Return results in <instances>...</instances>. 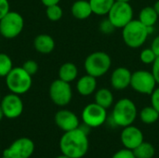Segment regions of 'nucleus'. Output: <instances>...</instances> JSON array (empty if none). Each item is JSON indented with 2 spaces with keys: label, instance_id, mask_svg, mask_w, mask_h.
Returning a JSON list of instances; mask_svg holds the SVG:
<instances>
[{
  "label": "nucleus",
  "instance_id": "obj_20",
  "mask_svg": "<svg viewBox=\"0 0 159 158\" xmlns=\"http://www.w3.org/2000/svg\"><path fill=\"white\" fill-rule=\"evenodd\" d=\"M158 14L154 7H145L139 13V20L146 27H154L158 20Z\"/></svg>",
  "mask_w": 159,
  "mask_h": 158
},
{
  "label": "nucleus",
  "instance_id": "obj_15",
  "mask_svg": "<svg viewBox=\"0 0 159 158\" xmlns=\"http://www.w3.org/2000/svg\"><path fill=\"white\" fill-rule=\"evenodd\" d=\"M132 73L126 67H117L111 74L110 83L114 89L124 90L130 87Z\"/></svg>",
  "mask_w": 159,
  "mask_h": 158
},
{
  "label": "nucleus",
  "instance_id": "obj_30",
  "mask_svg": "<svg viewBox=\"0 0 159 158\" xmlns=\"http://www.w3.org/2000/svg\"><path fill=\"white\" fill-rule=\"evenodd\" d=\"M112 158H136V156H134L133 151L124 148L115 153Z\"/></svg>",
  "mask_w": 159,
  "mask_h": 158
},
{
  "label": "nucleus",
  "instance_id": "obj_22",
  "mask_svg": "<svg viewBox=\"0 0 159 158\" xmlns=\"http://www.w3.org/2000/svg\"><path fill=\"white\" fill-rule=\"evenodd\" d=\"M93 14L103 16L107 15L116 0H89Z\"/></svg>",
  "mask_w": 159,
  "mask_h": 158
},
{
  "label": "nucleus",
  "instance_id": "obj_27",
  "mask_svg": "<svg viewBox=\"0 0 159 158\" xmlns=\"http://www.w3.org/2000/svg\"><path fill=\"white\" fill-rule=\"evenodd\" d=\"M157 56L156 55V53L154 52V50L149 47V48H144L141 54H140V60L143 64L149 65V64H153L155 62V61L157 60Z\"/></svg>",
  "mask_w": 159,
  "mask_h": 158
},
{
  "label": "nucleus",
  "instance_id": "obj_4",
  "mask_svg": "<svg viewBox=\"0 0 159 158\" xmlns=\"http://www.w3.org/2000/svg\"><path fill=\"white\" fill-rule=\"evenodd\" d=\"M5 78L8 90L17 95L27 93L33 84L32 75H30L22 67H13Z\"/></svg>",
  "mask_w": 159,
  "mask_h": 158
},
{
  "label": "nucleus",
  "instance_id": "obj_19",
  "mask_svg": "<svg viewBox=\"0 0 159 158\" xmlns=\"http://www.w3.org/2000/svg\"><path fill=\"white\" fill-rule=\"evenodd\" d=\"M78 75V69L73 62H65L59 69V79L71 83L76 79Z\"/></svg>",
  "mask_w": 159,
  "mask_h": 158
},
{
  "label": "nucleus",
  "instance_id": "obj_9",
  "mask_svg": "<svg viewBox=\"0 0 159 158\" xmlns=\"http://www.w3.org/2000/svg\"><path fill=\"white\" fill-rule=\"evenodd\" d=\"M49 98L54 104L60 107L68 105L73 98V90L70 83L59 78L54 80L49 87Z\"/></svg>",
  "mask_w": 159,
  "mask_h": 158
},
{
  "label": "nucleus",
  "instance_id": "obj_14",
  "mask_svg": "<svg viewBox=\"0 0 159 158\" xmlns=\"http://www.w3.org/2000/svg\"><path fill=\"white\" fill-rule=\"evenodd\" d=\"M55 124L64 132L75 129L79 127V119L77 115L70 110L62 109L56 113L54 117Z\"/></svg>",
  "mask_w": 159,
  "mask_h": 158
},
{
  "label": "nucleus",
  "instance_id": "obj_37",
  "mask_svg": "<svg viewBox=\"0 0 159 158\" xmlns=\"http://www.w3.org/2000/svg\"><path fill=\"white\" fill-rule=\"evenodd\" d=\"M5 117V115H4V113H3V111H2V108H1V106H0V122L2 121V119Z\"/></svg>",
  "mask_w": 159,
  "mask_h": 158
},
{
  "label": "nucleus",
  "instance_id": "obj_8",
  "mask_svg": "<svg viewBox=\"0 0 159 158\" xmlns=\"http://www.w3.org/2000/svg\"><path fill=\"white\" fill-rule=\"evenodd\" d=\"M107 15L116 29H122L133 20V8L128 2L116 1Z\"/></svg>",
  "mask_w": 159,
  "mask_h": 158
},
{
  "label": "nucleus",
  "instance_id": "obj_1",
  "mask_svg": "<svg viewBox=\"0 0 159 158\" xmlns=\"http://www.w3.org/2000/svg\"><path fill=\"white\" fill-rule=\"evenodd\" d=\"M60 150L62 155L70 158L84 157L89 151L88 133L80 127L75 129L66 131L60 140Z\"/></svg>",
  "mask_w": 159,
  "mask_h": 158
},
{
  "label": "nucleus",
  "instance_id": "obj_32",
  "mask_svg": "<svg viewBox=\"0 0 159 158\" xmlns=\"http://www.w3.org/2000/svg\"><path fill=\"white\" fill-rule=\"evenodd\" d=\"M9 8L10 6L8 0H0V20L10 11Z\"/></svg>",
  "mask_w": 159,
  "mask_h": 158
},
{
  "label": "nucleus",
  "instance_id": "obj_5",
  "mask_svg": "<svg viewBox=\"0 0 159 158\" xmlns=\"http://www.w3.org/2000/svg\"><path fill=\"white\" fill-rule=\"evenodd\" d=\"M112 60L104 51H95L89 54L84 62L86 73L96 78L103 76L111 68Z\"/></svg>",
  "mask_w": 159,
  "mask_h": 158
},
{
  "label": "nucleus",
  "instance_id": "obj_7",
  "mask_svg": "<svg viewBox=\"0 0 159 158\" xmlns=\"http://www.w3.org/2000/svg\"><path fill=\"white\" fill-rule=\"evenodd\" d=\"M157 80L152 72L146 70H138L131 74L130 87L140 94L151 95L157 88Z\"/></svg>",
  "mask_w": 159,
  "mask_h": 158
},
{
  "label": "nucleus",
  "instance_id": "obj_12",
  "mask_svg": "<svg viewBox=\"0 0 159 158\" xmlns=\"http://www.w3.org/2000/svg\"><path fill=\"white\" fill-rule=\"evenodd\" d=\"M0 106L5 117L8 119L18 118L23 112V102L20 95L11 92L1 99Z\"/></svg>",
  "mask_w": 159,
  "mask_h": 158
},
{
  "label": "nucleus",
  "instance_id": "obj_29",
  "mask_svg": "<svg viewBox=\"0 0 159 158\" xmlns=\"http://www.w3.org/2000/svg\"><path fill=\"white\" fill-rule=\"evenodd\" d=\"M115 29H116V27L112 24V22L109 20L108 18L102 20V22L100 23V31L105 34H112L115 31Z\"/></svg>",
  "mask_w": 159,
  "mask_h": 158
},
{
  "label": "nucleus",
  "instance_id": "obj_39",
  "mask_svg": "<svg viewBox=\"0 0 159 158\" xmlns=\"http://www.w3.org/2000/svg\"><path fill=\"white\" fill-rule=\"evenodd\" d=\"M116 1H117V2H128V3H129L131 0H116Z\"/></svg>",
  "mask_w": 159,
  "mask_h": 158
},
{
  "label": "nucleus",
  "instance_id": "obj_2",
  "mask_svg": "<svg viewBox=\"0 0 159 158\" xmlns=\"http://www.w3.org/2000/svg\"><path fill=\"white\" fill-rule=\"evenodd\" d=\"M154 27H146L139 20H132L122 28V37L125 44L130 48H139L146 41Z\"/></svg>",
  "mask_w": 159,
  "mask_h": 158
},
{
  "label": "nucleus",
  "instance_id": "obj_24",
  "mask_svg": "<svg viewBox=\"0 0 159 158\" xmlns=\"http://www.w3.org/2000/svg\"><path fill=\"white\" fill-rule=\"evenodd\" d=\"M140 118L143 123L146 125H152L157 122L159 119V113L152 105L146 106L140 112Z\"/></svg>",
  "mask_w": 159,
  "mask_h": 158
},
{
  "label": "nucleus",
  "instance_id": "obj_3",
  "mask_svg": "<svg viewBox=\"0 0 159 158\" xmlns=\"http://www.w3.org/2000/svg\"><path fill=\"white\" fill-rule=\"evenodd\" d=\"M137 115L135 103L128 98H123L116 102L112 112V119L116 126L125 128L134 123Z\"/></svg>",
  "mask_w": 159,
  "mask_h": 158
},
{
  "label": "nucleus",
  "instance_id": "obj_17",
  "mask_svg": "<svg viewBox=\"0 0 159 158\" xmlns=\"http://www.w3.org/2000/svg\"><path fill=\"white\" fill-rule=\"evenodd\" d=\"M34 47L35 50L41 54H49L55 48V41L49 34H42L37 35L34 40Z\"/></svg>",
  "mask_w": 159,
  "mask_h": 158
},
{
  "label": "nucleus",
  "instance_id": "obj_35",
  "mask_svg": "<svg viewBox=\"0 0 159 158\" xmlns=\"http://www.w3.org/2000/svg\"><path fill=\"white\" fill-rule=\"evenodd\" d=\"M61 0H41L42 4L47 7H49V6H52V5H57L60 3Z\"/></svg>",
  "mask_w": 159,
  "mask_h": 158
},
{
  "label": "nucleus",
  "instance_id": "obj_26",
  "mask_svg": "<svg viewBox=\"0 0 159 158\" xmlns=\"http://www.w3.org/2000/svg\"><path fill=\"white\" fill-rule=\"evenodd\" d=\"M46 15L48 17V19L51 21H58L62 18L63 15V11L62 8L59 6V4L57 5H52L49 7H47L46 9Z\"/></svg>",
  "mask_w": 159,
  "mask_h": 158
},
{
  "label": "nucleus",
  "instance_id": "obj_25",
  "mask_svg": "<svg viewBox=\"0 0 159 158\" xmlns=\"http://www.w3.org/2000/svg\"><path fill=\"white\" fill-rule=\"evenodd\" d=\"M13 69L11 58L6 53H0V77H6Z\"/></svg>",
  "mask_w": 159,
  "mask_h": 158
},
{
  "label": "nucleus",
  "instance_id": "obj_38",
  "mask_svg": "<svg viewBox=\"0 0 159 158\" xmlns=\"http://www.w3.org/2000/svg\"><path fill=\"white\" fill-rule=\"evenodd\" d=\"M56 158H70L69 156H65V155H61V156H57Z\"/></svg>",
  "mask_w": 159,
  "mask_h": 158
},
{
  "label": "nucleus",
  "instance_id": "obj_33",
  "mask_svg": "<svg viewBox=\"0 0 159 158\" xmlns=\"http://www.w3.org/2000/svg\"><path fill=\"white\" fill-rule=\"evenodd\" d=\"M153 68H152V73L157 80V83L159 84V56L157 58V60L155 61V62L152 64Z\"/></svg>",
  "mask_w": 159,
  "mask_h": 158
},
{
  "label": "nucleus",
  "instance_id": "obj_13",
  "mask_svg": "<svg viewBox=\"0 0 159 158\" xmlns=\"http://www.w3.org/2000/svg\"><path fill=\"white\" fill-rule=\"evenodd\" d=\"M121 142L126 149L133 151L138 147L144 140L143 131L135 126H128L123 128L120 135Z\"/></svg>",
  "mask_w": 159,
  "mask_h": 158
},
{
  "label": "nucleus",
  "instance_id": "obj_16",
  "mask_svg": "<svg viewBox=\"0 0 159 158\" xmlns=\"http://www.w3.org/2000/svg\"><path fill=\"white\" fill-rule=\"evenodd\" d=\"M97 78L89 74L81 76L76 83V90L82 96H89L93 94L97 88Z\"/></svg>",
  "mask_w": 159,
  "mask_h": 158
},
{
  "label": "nucleus",
  "instance_id": "obj_23",
  "mask_svg": "<svg viewBox=\"0 0 159 158\" xmlns=\"http://www.w3.org/2000/svg\"><path fill=\"white\" fill-rule=\"evenodd\" d=\"M133 154L136 158H153L156 155V149L152 143L143 141L133 150Z\"/></svg>",
  "mask_w": 159,
  "mask_h": 158
},
{
  "label": "nucleus",
  "instance_id": "obj_11",
  "mask_svg": "<svg viewBox=\"0 0 159 158\" xmlns=\"http://www.w3.org/2000/svg\"><path fill=\"white\" fill-rule=\"evenodd\" d=\"M34 152V142L26 137L15 140L9 147L4 150L3 155L9 158H30Z\"/></svg>",
  "mask_w": 159,
  "mask_h": 158
},
{
  "label": "nucleus",
  "instance_id": "obj_34",
  "mask_svg": "<svg viewBox=\"0 0 159 158\" xmlns=\"http://www.w3.org/2000/svg\"><path fill=\"white\" fill-rule=\"evenodd\" d=\"M151 48L154 50V52L156 53V55L158 57L159 56V35L156 36L152 42V46H151Z\"/></svg>",
  "mask_w": 159,
  "mask_h": 158
},
{
  "label": "nucleus",
  "instance_id": "obj_36",
  "mask_svg": "<svg viewBox=\"0 0 159 158\" xmlns=\"http://www.w3.org/2000/svg\"><path fill=\"white\" fill-rule=\"evenodd\" d=\"M154 8H155V10L157 11V13L158 14V16H159V0H157V1L155 3V5H154Z\"/></svg>",
  "mask_w": 159,
  "mask_h": 158
},
{
  "label": "nucleus",
  "instance_id": "obj_6",
  "mask_svg": "<svg viewBox=\"0 0 159 158\" xmlns=\"http://www.w3.org/2000/svg\"><path fill=\"white\" fill-rule=\"evenodd\" d=\"M24 20L16 11H9L0 20V34L7 39L16 38L23 30Z\"/></svg>",
  "mask_w": 159,
  "mask_h": 158
},
{
  "label": "nucleus",
  "instance_id": "obj_18",
  "mask_svg": "<svg viewBox=\"0 0 159 158\" xmlns=\"http://www.w3.org/2000/svg\"><path fill=\"white\" fill-rule=\"evenodd\" d=\"M72 15L77 20H86L93 14L89 0H77L71 7Z\"/></svg>",
  "mask_w": 159,
  "mask_h": 158
},
{
  "label": "nucleus",
  "instance_id": "obj_28",
  "mask_svg": "<svg viewBox=\"0 0 159 158\" xmlns=\"http://www.w3.org/2000/svg\"><path fill=\"white\" fill-rule=\"evenodd\" d=\"M30 75H34L36 73H37V71H38V64H37V62L35 61H34V60H28V61H26L24 63H23V65L21 66Z\"/></svg>",
  "mask_w": 159,
  "mask_h": 158
},
{
  "label": "nucleus",
  "instance_id": "obj_21",
  "mask_svg": "<svg viewBox=\"0 0 159 158\" xmlns=\"http://www.w3.org/2000/svg\"><path fill=\"white\" fill-rule=\"evenodd\" d=\"M95 102L107 110L114 103V95L112 91L106 88L98 89L95 93Z\"/></svg>",
  "mask_w": 159,
  "mask_h": 158
},
{
  "label": "nucleus",
  "instance_id": "obj_40",
  "mask_svg": "<svg viewBox=\"0 0 159 158\" xmlns=\"http://www.w3.org/2000/svg\"><path fill=\"white\" fill-rule=\"evenodd\" d=\"M0 158H9V157H8V156H4V155H3V156H2Z\"/></svg>",
  "mask_w": 159,
  "mask_h": 158
},
{
  "label": "nucleus",
  "instance_id": "obj_10",
  "mask_svg": "<svg viewBox=\"0 0 159 158\" xmlns=\"http://www.w3.org/2000/svg\"><path fill=\"white\" fill-rule=\"evenodd\" d=\"M81 118L84 125L90 129H96L102 126L107 119L106 109L96 102L89 103L82 111Z\"/></svg>",
  "mask_w": 159,
  "mask_h": 158
},
{
  "label": "nucleus",
  "instance_id": "obj_31",
  "mask_svg": "<svg viewBox=\"0 0 159 158\" xmlns=\"http://www.w3.org/2000/svg\"><path fill=\"white\" fill-rule=\"evenodd\" d=\"M151 105L159 113V87L156 88L151 94Z\"/></svg>",
  "mask_w": 159,
  "mask_h": 158
},
{
  "label": "nucleus",
  "instance_id": "obj_41",
  "mask_svg": "<svg viewBox=\"0 0 159 158\" xmlns=\"http://www.w3.org/2000/svg\"><path fill=\"white\" fill-rule=\"evenodd\" d=\"M1 99H2V98H1V93H0V102H1Z\"/></svg>",
  "mask_w": 159,
  "mask_h": 158
}]
</instances>
